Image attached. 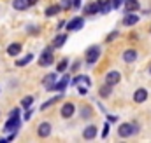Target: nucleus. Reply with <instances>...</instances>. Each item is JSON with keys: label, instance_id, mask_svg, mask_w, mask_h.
I'll return each instance as SVG.
<instances>
[{"label": "nucleus", "instance_id": "nucleus-10", "mask_svg": "<svg viewBox=\"0 0 151 143\" xmlns=\"http://www.w3.org/2000/svg\"><path fill=\"white\" fill-rule=\"evenodd\" d=\"M55 79H56V73H49L47 77H44L42 84L46 86V89H47V91H51V89H53V86H55Z\"/></svg>", "mask_w": 151, "mask_h": 143}, {"label": "nucleus", "instance_id": "nucleus-21", "mask_svg": "<svg viewBox=\"0 0 151 143\" xmlns=\"http://www.w3.org/2000/svg\"><path fill=\"white\" fill-rule=\"evenodd\" d=\"M60 11H62V7H60V5H51L49 9H46V16H47V18H51V16L58 14Z\"/></svg>", "mask_w": 151, "mask_h": 143}, {"label": "nucleus", "instance_id": "nucleus-28", "mask_svg": "<svg viewBox=\"0 0 151 143\" xmlns=\"http://www.w3.org/2000/svg\"><path fill=\"white\" fill-rule=\"evenodd\" d=\"M121 4H123V0H113L111 7H113V9H118V7H121Z\"/></svg>", "mask_w": 151, "mask_h": 143}, {"label": "nucleus", "instance_id": "nucleus-11", "mask_svg": "<svg viewBox=\"0 0 151 143\" xmlns=\"http://www.w3.org/2000/svg\"><path fill=\"white\" fill-rule=\"evenodd\" d=\"M74 105L72 103H65L63 108H62V117H65V119H69V117H72L74 115Z\"/></svg>", "mask_w": 151, "mask_h": 143}, {"label": "nucleus", "instance_id": "nucleus-26", "mask_svg": "<svg viewBox=\"0 0 151 143\" xmlns=\"http://www.w3.org/2000/svg\"><path fill=\"white\" fill-rule=\"evenodd\" d=\"M67 65H69V61H67V59H62V61L58 63L56 70H58V72H65V68H67Z\"/></svg>", "mask_w": 151, "mask_h": 143}, {"label": "nucleus", "instance_id": "nucleus-17", "mask_svg": "<svg viewBox=\"0 0 151 143\" xmlns=\"http://www.w3.org/2000/svg\"><path fill=\"white\" fill-rule=\"evenodd\" d=\"M65 42H67V35H65V33L56 35V37H55V40H53V47H62Z\"/></svg>", "mask_w": 151, "mask_h": 143}, {"label": "nucleus", "instance_id": "nucleus-31", "mask_svg": "<svg viewBox=\"0 0 151 143\" xmlns=\"http://www.w3.org/2000/svg\"><path fill=\"white\" fill-rule=\"evenodd\" d=\"M72 7L79 9V7H81V0H72Z\"/></svg>", "mask_w": 151, "mask_h": 143}, {"label": "nucleus", "instance_id": "nucleus-15", "mask_svg": "<svg viewBox=\"0 0 151 143\" xmlns=\"http://www.w3.org/2000/svg\"><path fill=\"white\" fill-rule=\"evenodd\" d=\"M137 21H139V18H137L134 12H132V14L128 12V14L125 16V19H123V25H125V26H132V25H135Z\"/></svg>", "mask_w": 151, "mask_h": 143}, {"label": "nucleus", "instance_id": "nucleus-16", "mask_svg": "<svg viewBox=\"0 0 151 143\" xmlns=\"http://www.w3.org/2000/svg\"><path fill=\"white\" fill-rule=\"evenodd\" d=\"M95 135H97V127H95V126H88V127L84 129V133H83V136H84L86 140H93Z\"/></svg>", "mask_w": 151, "mask_h": 143}, {"label": "nucleus", "instance_id": "nucleus-1", "mask_svg": "<svg viewBox=\"0 0 151 143\" xmlns=\"http://www.w3.org/2000/svg\"><path fill=\"white\" fill-rule=\"evenodd\" d=\"M19 126H21V120H19V108H14V110L11 112L9 120H7L5 126H4V131H16V129H19Z\"/></svg>", "mask_w": 151, "mask_h": 143}, {"label": "nucleus", "instance_id": "nucleus-12", "mask_svg": "<svg viewBox=\"0 0 151 143\" xmlns=\"http://www.w3.org/2000/svg\"><path fill=\"white\" fill-rule=\"evenodd\" d=\"M19 52H21V44H18V42L11 44V45L7 47V54H9V56H18Z\"/></svg>", "mask_w": 151, "mask_h": 143}, {"label": "nucleus", "instance_id": "nucleus-33", "mask_svg": "<svg viewBox=\"0 0 151 143\" xmlns=\"http://www.w3.org/2000/svg\"><path fill=\"white\" fill-rule=\"evenodd\" d=\"M30 117H32V110H28V112H27V113H25V119H27V120H28V119H30Z\"/></svg>", "mask_w": 151, "mask_h": 143}, {"label": "nucleus", "instance_id": "nucleus-9", "mask_svg": "<svg viewBox=\"0 0 151 143\" xmlns=\"http://www.w3.org/2000/svg\"><path fill=\"white\" fill-rule=\"evenodd\" d=\"M72 84H74V86H79V84H83V86L88 89V87L91 86V80H90L86 75H79V77H76L74 80H72Z\"/></svg>", "mask_w": 151, "mask_h": 143}, {"label": "nucleus", "instance_id": "nucleus-34", "mask_svg": "<svg viewBox=\"0 0 151 143\" xmlns=\"http://www.w3.org/2000/svg\"><path fill=\"white\" fill-rule=\"evenodd\" d=\"M77 68H79V63H74V65H72V72H76Z\"/></svg>", "mask_w": 151, "mask_h": 143}, {"label": "nucleus", "instance_id": "nucleus-20", "mask_svg": "<svg viewBox=\"0 0 151 143\" xmlns=\"http://www.w3.org/2000/svg\"><path fill=\"white\" fill-rule=\"evenodd\" d=\"M27 7H30V5H28V0H14V9L25 11Z\"/></svg>", "mask_w": 151, "mask_h": 143}, {"label": "nucleus", "instance_id": "nucleus-14", "mask_svg": "<svg viewBox=\"0 0 151 143\" xmlns=\"http://www.w3.org/2000/svg\"><path fill=\"white\" fill-rule=\"evenodd\" d=\"M139 7H141L139 0H127V2H125V9H127L128 12H135Z\"/></svg>", "mask_w": 151, "mask_h": 143}, {"label": "nucleus", "instance_id": "nucleus-29", "mask_svg": "<svg viewBox=\"0 0 151 143\" xmlns=\"http://www.w3.org/2000/svg\"><path fill=\"white\" fill-rule=\"evenodd\" d=\"M107 135H109V124H106V126H104V131H102V138H106Z\"/></svg>", "mask_w": 151, "mask_h": 143}, {"label": "nucleus", "instance_id": "nucleus-24", "mask_svg": "<svg viewBox=\"0 0 151 143\" xmlns=\"http://www.w3.org/2000/svg\"><path fill=\"white\" fill-rule=\"evenodd\" d=\"M111 94V86L109 84H106V86H102L100 87V96H104V98H107Z\"/></svg>", "mask_w": 151, "mask_h": 143}, {"label": "nucleus", "instance_id": "nucleus-8", "mask_svg": "<svg viewBox=\"0 0 151 143\" xmlns=\"http://www.w3.org/2000/svg\"><path fill=\"white\" fill-rule=\"evenodd\" d=\"M83 25H84V19H83V18H74V19L67 25V30H69V32H74V30L83 28Z\"/></svg>", "mask_w": 151, "mask_h": 143}, {"label": "nucleus", "instance_id": "nucleus-36", "mask_svg": "<svg viewBox=\"0 0 151 143\" xmlns=\"http://www.w3.org/2000/svg\"><path fill=\"white\" fill-rule=\"evenodd\" d=\"M150 73H151V68H150Z\"/></svg>", "mask_w": 151, "mask_h": 143}, {"label": "nucleus", "instance_id": "nucleus-30", "mask_svg": "<svg viewBox=\"0 0 151 143\" xmlns=\"http://www.w3.org/2000/svg\"><path fill=\"white\" fill-rule=\"evenodd\" d=\"M116 37H118V32H113L111 35L107 37V42H113V40H114V38H116Z\"/></svg>", "mask_w": 151, "mask_h": 143}, {"label": "nucleus", "instance_id": "nucleus-25", "mask_svg": "<svg viewBox=\"0 0 151 143\" xmlns=\"http://www.w3.org/2000/svg\"><path fill=\"white\" fill-rule=\"evenodd\" d=\"M32 103H34V98H32V96H25V98L21 100V105H23L25 108H28Z\"/></svg>", "mask_w": 151, "mask_h": 143}, {"label": "nucleus", "instance_id": "nucleus-5", "mask_svg": "<svg viewBox=\"0 0 151 143\" xmlns=\"http://www.w3.org/2000/svg\"><path fill=\"white\" fill-rule=\"evenodd\" d=\"M121 80V73L118 70H111L107 75H106V84H109V86H114V84H118Z\"/></svg>", "mask_w": 151, "mask_h": 143}, {"label": "nucleus", "instance_id": "nucleus-4", "mask_svg": "<svg viewBox=\"0 0 151 143\" xmlns=\"http://www.w3.org/2000/svg\"><path fill=\"white\" fill-rule=\"evenodd\" d=\"M51 63H53V49H46L40 54V58H39V65L40 67H47Z\"/></svg>", "mask_w": 151, "mask_h": 143}, {"label": "nucleus", "instance_id": "nucleus-3", "mask_svg": "<svg viewBox=\"0 0 151 143\" xmlns=\"http://www.w3.org/2000/svg\"><path fill=\"white\" fill-rule=\"evenodd\" d=\"M99 58H100V47L99 45H91L88 49V52H86V61L90 65H93V63H97Z\"/></svg>", "mask_w": 151, "mask_h": 143}, {"label": "nucleus", "instance_id": "nucleus-22", "mask_svg": "<svg viewBox=\"0 0 151 143\" xmlns=\"http://www.w3.org/2000/svg\"><path fill=\"white\" fill-rule=\"evenodd\" d=\"M32 59H34V54H27L23 59H18V61H16V65H18V67H25V65H27V63H30Z\"/></svg>", "mask_w": 151, "mask_h": 143}, {"label": "nucleus", "instance_id": "nucleus-2", "mask_svg": "<svg viewBox=\"0 0 151 143\" xmlns=\"http://www.w3.org/2000/svg\"><path fill=\"white\" fill-rule=\"evenodd\" d=\"M135 133H137V126H135V124L125 122V124H121V126L118 127V135H119L121 138H128V136H132V135H135Z\"/></svg>", "mask_w": 151, "mask_h": 143}, {"label": "nucleus", "instance_id": "nucleus-13", "mask_svg": "<svg viewBox=\"0 0 151 143\" xmlns=\"http://www.w3.org/2000/svg\"><path fill=\"white\" fill-rule=\"evenodd\" d=\"M135 58H137V51H134V49H127V51L123 52V59H125L127 63L135 61Z\"/></svg>", "mask_w": 151, "mask_h": 143}, {"label": "nucleus", "instance_id": "nucleus-27", "mask_svg": "<svg viewBox=\"0 0 151 143\" xmlns=\"http://www.w3.org/2000/svg\"><path fill=\"white\" fill-rule=\"evenodd\" d=\"M60 7H62V9H70V7H72V0H62Z\"/></svg>", "mask_w": 151, "mask_h": 143}, {"label": "nucleus", "instance_id": "nucleus-7", "mask_svg": "<svg viewBox=\"0 0 151 143\" xmlns=\"http://www.w3.org/2000/svg\"><path fill=\"white\" fill-rule=\"evenodd\" d=\"M146 100H148V91H146V89H142V87H141V89H137V91H135V94H134V101H135V103H144Z\"/></svg>", "mask_w": 151, "mask_h": 143}, {"label": "nucleus", "instance_id": "nucleus-23", "mask_svg": "<svg viewBox=\"0 0 151 143\" xmlns=\"http://www.w3.org/2000/svg\"><path fill=\"white\" fill-rule=\"evenodd\" d=\"M58 100H62V94H58V96H56V98H51V100H47V103H44V105H42V107H40V110H46V108H47V107H51V105H53V103H56V101H58Z\"/></svg>", "mask_w": 151, "mask_h": 143}, {"label": "nucleus", "instance_id": "nucleus-6", "mask_svg": "<svg viewBox=\"0 0 151 143\" xmlns=\"http://www.w3.org/2000/svg\"><path fill=\"white\" fill-rule=\"evenodd\" d=\"M37 135L40 136V138L49 136V135H51V124H49V122H42V124L39 126V129H37Z\"/></svg>", "mask_w": 151, "mask_h": 143}, {"label": "nucleus", "instance_id": "nucleus-32", "mask_svg": "<svg viewBox=\"0 0 151 143\" xmlns=\"http://www.w3.org/2000/svg\"><path fill=\"white\" fill-rule=\"evenodd\" d=\"M28 33H34V35H35V33H39V32H37L35 26H28Z\"/></svg>", "mask_w": 151, "mask_h": 143}, {"label": "nucleus", "instance_id": "nucleus-19", "mask_svg": "<svg viewBox=\"0 0 151 143\" xmlns=\"http://www.w3.org/2000/svg\"><path fill=\"white\" fill-rule=\"evenodd\" d=\"M99 9H100L99 2H95V4H90V5L84 9V14H97V12H99Z\"/></svg>", "mask_w": 151, "mask_h": 143}, {"label": "nucleus", "instance_id": "nucleus-35", "mask_svg": "<svg viewBox=\"0 0 151 143\" xmlns=\"http://www.w3.org/2000/svg\"><path fill=\"white\" fill-rule=\"evenodd\" d=\"M39 0H28V5H34V4H37Z\"/></svg>", "mask_w": 151, "mask_h": 143}, {"label": "nucleus", "instance_id": "nucleus-18", "mask_svg": "<svg viewBox=\"0 0 151 143\" xmlns=\"http://www.w3.org/2000/svg\"><path fill=\"white\" fill-rule=\"evenodd\" d=\"M67 82H69V79H67V77H63L60 82H56V84L53 86V89H51V91H62V93H63V89H65Z\"/></svg>", "mask_w": 151, "mask_h": 143}]
</instances>
